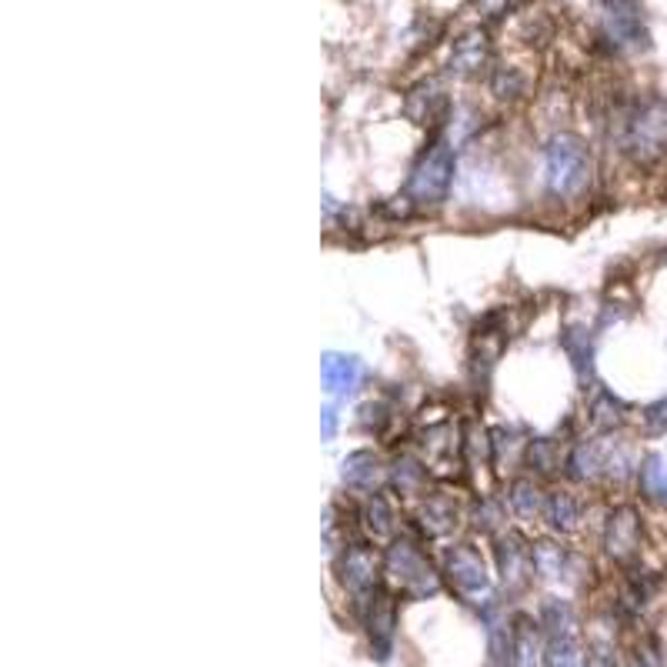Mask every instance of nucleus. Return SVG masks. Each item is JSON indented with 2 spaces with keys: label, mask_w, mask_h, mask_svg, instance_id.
Wrapping results in <instances>:
<instances>
[{
  "label": "nucleus",
  "mask_w": 667,
  "mask_h": 667,
  "mask_svg": "<svg viewBox=\"0 0 667 667\" xmlns=\"http://www.w3.org/2000/svg\"><path fill=\"white\" fill-rule=\"evenodd\" d=\"M618 147L634 167H657L667 160V97L651 94L624 110L618 121Z\"/></svg>",
  "instance_id": "f257e3e1"
},
{
  "label": "nucleus",
  "mask_w": 667,
  "mask_h": 667,
  "mask_svg": "<svg viewBox=\"0 0 667 667\" xmlns=\"http://www.w3.org/2000/svg\"><path fill=\"white\" fill-rule=\"evenodd\" d=\"M594 160L581 137L558 134L544 147V187L554 201H574L591 187Z\"/></svg>",
  "instance_id": "f03ea898"
},
{
  "label": "nucleus",
  "mask_w": 667,
  "mask_h": 667,
  "mask_svg": "<svg viewBox=\"0 0 667 667\" xmlns=\"http://www.w3.org/2000/svg\"><path fill=\"white\" fill-rule=\"evenodd\" d=\"M454 184V144L437 137L411 167V178H408V201L421 210L440 207L451 194Z\"/></svg>",
  "instance_id": "7ed1b4c3"
},
{
  "label": "nucleus",
  "mask_w": 667,
  "mask_h": 667,
  "mask_svg": "<svg viewBox=\"0 0 667 667\" xmlns=\"http://www.w3.org/2000/svg\"><path fill=\"white\" fill-rule=\"evenodd\" d=\"M597 21L604 40L615 50L641 53L651 47L644 0H597Z\"/></svg>",
  "instance_id": "20e7f679"
},
{
  "label": "nucleus",
  "mask_w": 667,
  "mask_h": 667,
  "mask_svg": "<svg viewBox=\"0 0 667 667\" xmlns=\"http://www.w3.org/2000/svg\"><path fill=\"white\" fill-rule=\"evenodd\" d=\"M384 571L391 578L404 594L424 601V597H434L440 591V581L434 574V568L427 565L424 554L411 544V541H395L384 554Z\"/></svg>",
  "instance_id": "39448f33"
},
{
  "label": "nucleus",
  "mask_w": 667,
  "mask_h": 667,
  "mask_svg": "<svg viewBox=\"0 0 667 667\" xmlns=\"http://www.w3.org/2000/svg\"><path fill=\"white\" fill-rule=\"evenodd\" d=\"M604 550L607 558H615L618 565H634L641 558V547H644V524L638 508L631 505H618L610 508L604 518Z\"/></svg>",
  "instance_id": "423d86ee"
},
{
  "label": "nucleus",
  "mask_w": 667,
  "mask_h": 667,
  "mask_svg": "<svg viewBox=\"0 0 667 667\" xmlns=\"http://www.w3.org/2000/svg\"><path fill=\"white\" fill-rule=\"evenodd\" d=\"M444 571H448L451 584L461 594L490 601V578H487L484 558L471 544H458V547H451L448 554H444Z\"/></svg>",
  "instance_id": "0eeeda50"
},
{
  "label": "nucleus",
  "mask_w": 667,
  "mask_h": 667,
  "mask_svg": "<svg viewBox=\"0 0 667 667\" xmlns=\"http://www.w3.org/2000/svg\"><path fill=\"white\" fill-rule=\"evenodd\" d=\"M341 584L357 597V601H371L374 587H377V558L374 550L364 544H351L341 558Z\"/></svg>",
  "instance_id": "6e6552de"
},
{
  "label": "nucleus",
  "mask_w": 667,
  "mask_h": 667,
  "mask_svg": "<svg viewBox=\"0 0 667 667\" xmlns=\"http://www.w3.org/2000/svg\"><path fill=\"white\" fill-rule=\"evenodd\" d=\"M497 571H500V581H505V587L511 594L527 587L534 565H531V547L518 534H505L497 541Z\"/></svg>",
  "instance_id": "1a4fd4ad"
},
{
  "label": "nucleus",
  "mask_w": 667,
  "mask_h": 667,
  "mask_svg": "<svg viewBox=\"0 0 667 667\" xmlns=\"http://www.w3.org/2000/svg\"><path fill=\"white\" fill-rule=\"evenodd\" d=\"M361 377H364V364L354 354H324L320 380H324V391L333 401H348L357 391Z\"/></svg>",
  "instance_id": "9d476101"
},
{
  "label": "nucleus",
  "mask_w": 667,
  "mask_h": 667,
  "mask_svg": "<svg viewBox=\"0 0 667 667\" xmlns=\"http://www.w3.org/2000/svg\"><path fill=\"white\" fill-rule=\"evenodd\" d=\"M490 64V40L484 31H468L451 47V74L454 77H481Z\"/></svg>",
  "instance_id": "9b49d317"
},
{
  "label": "nucleus",
  "mask_w": 667,
  "mask_h": 667,
  "mask_svg": "<svg viewBox=\"0 0 667 667\" xmlns=\"http://www.w3.org/2000/svg\"><path fill=\"white\" fill-rule=\"evenodd\" d=\"M444 110H448V97H444V87L437 81H421L404 100V114L414 124H437Z\"/></svg>",
  "instance_id": "f8f14e48"
},
{
  "label": "nucleus",
  "mask_w": 667,
  "mask_h": 667,
  "mask_svg": "<svg viewBox=\"0 0 667 667\" xmlns=\"http://www.w3.org/2000/svg\"><path fill=\"white\" fill-rule=\"evenodd\" d=\"M367 631H371V644L377 657L384 660L391 654V641H395V604L387 594H374L367 601Z\"/></svg>",
  "instance_id": "ddd939ff"
},
{
  "label": "nucleus",
  "mask_w": 667,
  "mask_h": 667,
  "mask_svg": "<svg viewBox=\"0 0 667 667\" xmlns=\"http://www.w3.org/2000/svg\"><path fill=\"white\" fill-rule=\"evenodd\" d=\"M544 521H547L554 531H561V534L578 531L581 521H584L581 497L571 494V490H550V494L544 497Z\"/></svg>",
  "instance_id": "4468645a"
},
{
  "label": "nucleus",
  "mask_w": 667,
  "mask_h": 667,
  "mask_svg": "<svg viewBox=\"0 0 667 667\" xmlns=\"http://www.w3.org/2000/svg\"><path fill=\"white\" fill-rule=\"evenodd\" d=\"M531 565H534V574L541 581H568L571 574V554L554 544V541H541L531 547Z\"/></svg>",
  "instance_id": "2eb2a0df"
},
{
  "label": "nucleus",
  "mask_w": 667,
  "mask_h": 667,
  "mask_svg": "<svg viewBox=\"0 0 667 667\" xmlns=\"http://www.w3.org/2000/svg\"><path fill=\"white\" fill-rule=\"evenodd\" d=\"M458 505L451 497H444V494H434V497H427L424 505H421V511H417V521H421V527L430 534V537H444V534H451L454 527H458Z\"/></svg>",
  "instance_id": "dca6fc26"
},
{
  "label": "nucleus",
  "mask_w": 667,
  "mask_h": 667,
  "mask_svg": "<svg viewBox=\"0 0 667 667\" xmlns=\"http://www.w3.org/2000/svg\"><path fill=\"white\" fill-rule=\"evenodd\" d=\"M384 471H380V461L377 454L371 451H354L344 464H341V481L354 490H364V494H377V484H380Z\"/></svg>",
  "instance_id": "f3484780"
},
{
  "label": "nucleus",
  "mask_w": 667,
  "mask_h": 667,
  "mask_svg": "<svg viewBox=\"0 0 667 667\" xmlns=\"http://www.w3.org/2000/svg\"><path fill=\"white\" fill-rule=\"evenodd\" d=\"M638 487L651 505L667 508V458L660 451L644 454V461L638 468Z\"/></svg>",
  "instance_id": "a211bd4d"
},
{
  "label": "nucleus",
  "mask_w": 667,
  "mask_h": 667,
  "mask_svg": "<svg viewBox=\"0 0 667 667\" xmlns=\"http://www.w3.org/2000/svg\"><path fill=\"white\" fill-rule=\"evenodd\" d=\"M544 644H541V631L537 624H531L527 618L518 621L514 634H511V660L514 667H541V657H544Z\"/></svg>",
  "instance_id": "6ab92c4d"
},
{
  "label": "nucleus",
  "mask_w": 667,
  "mask_h": 667,
  "mask_svg": "<svg viewBox=\"0 0 667 667\" xmlns=\"http://www.w3.org/2000/svg\"><path fill=\"white\" fill-rule=\"evenodd\" d=\"M361 521H364V531L374 537V541H384V537H391L395 527H398V518H395V508H391V500L380 497V494H371L364 500V511H361Z\"/></svg>",
  "instance_id": "aec40b11"
},
{
  "label": "nucleus",
  "mask_w": 667,
  "mask_h": 667,
  "mask_svg": "<svg viewBox=\"0 0 667 667\" xmlns=\"http://www.w3.org/2000/svg\"><path fill=\"white\" fill-rule=\"evenodd\" d=\"M591 421H594V427H597L601 434H615V430L624 427L628 408H624L621 398H615L610 391H597L594 401H591Z\"/></svg>",
  "instance_id": "412c9836"
},
{
  "label": "nucleus",
  "mask_w": 667,
  "mask_h": 667,
  "mask_svg": "<svg viewBox=\"0 0 667 667\" xmlns=\"http://www.w3.org/2000/svg\"><path fill=\"white\" fill-rule=\"evenodd\" d=\"M561 341H565V351H568V357H571V364L578 371V380L587 384L594 377V348H591L587 330L584 327H571Z\"/></svg>",
  "instance_id": "4be33fe9"
},
{
  "label": "nucleus",
  "mask_w": 667,
  "mask_h": 667,
  "mask_svg": "<svg viewBox=\"0 0 667 667\" xmlns=\"http://www.w3.org/2000/svg\"><path fill=\"white\" fill-rule=\"evenodd\" d=\"M508 500H511V508L521 521H531L537 514H544V494L534 481H514L511 490H508Z\"/></svg>",
  "instance_id": "5701e85b"
},
{
  "label": "nucleus",
  "mask_w": 667,
  "mask_h": 667,
  "mask_svg": "<svg viewBox=\"0 0 667 667\" xmlns=\"http://www.w3.org/2000/svg\"><path fill=\"white\" fill-rule=\"evenodd\" d=\"M541 624L550 631V638H574V610L568 601H558V597H550L544 601L541 607Z\"/></svg>",
  "instance_id": "b1692460"
},
{
  "label": "nucleus",
  "mask_w": 667,
  "mask_h": 667,
  "mask_svg": "<svg viewBox=\"0 0 667 667\" xmlns=\"http://www.w3.org/2000/svg\"><path fill=\"white\" fill-rule=\"evenodd\" d=\"M544 667H584V651L574 638H550L544 651Z\"/></svg>",
  "instance_id": "393cba45"
},
{
  "label": "nucleus",
  "mask_w": 667,
  "mask_h": 667,
  "mask_svg": "<svg viewBox=\"0 0 667 667\" xmlns=\"http://www.w3.org/2000/svg\"><path fill=\"white\" fill-rule=\"evenodd\" d=\"M424 477H427V468H421L411 458H398V464H395V487L401 494H417L424 487Z\"/></svg>",
  "instance_id": "a878e982"
},
{
  "label": "nucleus",
  "mask_w": 667,
  "mask_h": 667,
  "mask_svg": "<svg viewBox=\"0 0 667 667\" xmlns=\"http://www.w3.org/2000/svg\"><path fill=\"white\" fill-rule=\"evenodd\" d=\"M490 90H494L497 97H518V94L524 90V77H521L514 68H497V71L490 74Z\"/></svg>",
  "instance_id": "bb28decb"
},
{
  "label": "nucleus",
  "mask_w": 667,
  "mask_h": 667,
  "mask_svg": "<svg viewBox=\"0 0 667 667\" xmlns=\"http://www.w3.org/2000/svg\"><path fill=\"white\" fill-rule=\"evenodd\" d=\"M527 458H531V468H537L541 474H550L554 468L561 464V458H558V451H554L550 440H534L531 451H527Z\"/></svg>",
  "instance_id": "cd10ccee"
},
{
  "label": "nucleus",
  "mask_w": 667,
  "mask_h": 667,
  "mask_svg": "<svg viewBox=\"0 0 667 667\" xmlns=\"http://www.w3.org/2000/svg\"><path fill=\"white\" fill-rule=\"evenodd\" d=\"M641 421H644V430H647L651 437L667 434V398H660V401L647 404V408L641 411Z\"/></svg>",
  "instance_id": "c85d7f7f"
},
{
  "label": "nucleus",
  "mask_w": 667,
  "mask_h": 667,
  "mask_svg": "<svg viewBox=\"0 0 667 667\" xmlns=\"http://www.w3.org/2000/svg\"><path fill=\"white\" fill-rule=\"evenodd\" d=\"M518 0H474V11L487 21H497V17H505L508 11H514Z\"/></svg>",
  "instance_id": "c756f323"
},
{
  "label": "nucleus",
  "mask_w": 667,
  "mask_h": 667,
  "mask_svg": "<svg viewBox=\"0 0 667 667\" xmlns=\"http://www.w3.org/2000/svg\"><path fill=\"white\" fill-rule=\"evenodd\" d=\"M497 521H500V511H497L494 500H481V505L474 508V524H477L481 531H494Z\"/></svg>",
  "instance_id": "7c9ffc66"
},
{
  "label": "nucleus",
  "mask_w": 667,
  "mask_h": 667,
  "mask_svg": "<svg viewBox=\"0 0 667 667\" xmlns=\"http://www.w3.org/2000/svg\"><path fill=\"white\" fill-rule=\"evenodd\" d=\"M587 667H618V660H615V654H610V647L597 644L587 657Z\"/></svg>",
  "instance_id": "2f4dec72"
},
{
  "label": "nucleus",
  "mask_w": 667,
  "mask_h": 667,
  "mask_svg": "<svg viewBox=\"0 0 667 667\" xmlns=\"http://www.w3.org/2000/svg\"><path fill=\"white\" fill-rule=\"evenodd\" d=\"M320 421H324L320 437H324V440H330V437H333V427H338V414H333V408H327V411L320 414Z\"/></svg>",
  "instance_id": "473e14b6"
},
{
  "label": "nucleus",
  "mask_w": 667,
  "mask_h": 667,
  "mask_svg": "<svg viewBox=\"0 0 667 667\" xmlns=\"http://www.w3.org/2000/svg\"><path fill=\"white\" fill-rule=\"evenodd\" d=\"M631 667H654V664H651V660H634Z\"/></svg>",
  "instance_id": "72a5a7b5"
}]
</instances>
